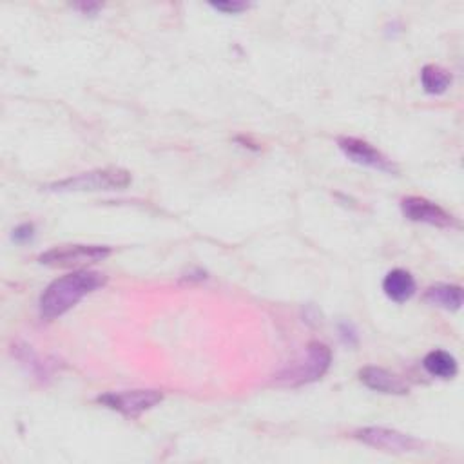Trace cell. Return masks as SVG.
Wrapping results in <instances>:
<instances>
[{
  "label": "cell",
  "mask_w": 464,
  "mask_h": 464,
  "mask_svg": "<svg viewBox=\"0 0 464 464\" xmlns=\"http://www.w3.org/2000/svg\"><path fill=\"white\" fill-rule=\"evenodd\" d=\"M107 276L96 270H74L54 279L40 295V315L56 319L78 304L85 295L103 286Z\"/></svg>",
  "instance_id": "6da1fadb"
},
{
  "label": "cell",
  "mask_w": 464,
  "mask_h": 464,
  "mask_svg": "<svg viewBox=\"0 0 464 464\" xmlns=\"http://www.w3.org/2000/svg\"><path fill=\"white\" fill-rule=\"evenodd\" d=\"M332 362V352L323 343H310L303 355L276 375L277 386H303L321 379Z\"/></svg>",
  "instance_id": "7a4b0ae2"
},
{
  "label": "cell",
  "mask_w": 464,
  "mask_h": 464,
  "mask_svg": "<svg viewBox=\"0 0 464 464\" xmlns=\"http://www.w3.org/2000/svg\"><path fill=\"white\" fill-rule=\"evenodd\" d=\"M130 185V174L125 169L107 167L80 172L49 185L53 192H98V190H121Z\"/></svg>",
  "instance_id": "3957f363"
},
{
  "label": "cell",
  "mask_w": 464,
  "mask_h": 464,
  "mask_svg": "<svg viewBox=\"0 0 464 464\" xmlns=\"http://www.w3.org/2000/svg\"><path fill=\"white\" fill-rule=\"evenodd\" d=\"M111 256L105 245H60L40 254L38 261L51 268H76L98 263Z\"/></svg>",
  "instance_id": "277c9868"
},
{
  "label": "cell",
  "mask_w": 464,
  "mask_h": 464,
  "mask_svg": "<svg viewBox=\"0 0 464 464\" xmlns=\"http://www.w3.org/2000/svg\"><path fill=\"white\" fill-rule=\"evenodd\" d=\"M163 399L158 390H125V392H109L98 397V402L107 408L120 411L125 417H140L141 413L152 410Z\"/></svg>",
  "instance_id": "5b68a950"
},
{
  "label": "cell",
  "mask_w": 464,
  "mask_h": 464,
  "mask_svg": "<svg viewBox=\"0 0 464 464\" xmlns=\"http://www.w3.org/2000/svg\"><path fill=\"white\" fill-rule=\"evenodd\" d=\"M355 439L377 450L393 451V453H413V451H420L422 448V442L417 440L415 437L397 430L382 428V426L361 428L355 431Z\"/></svg>",
  "instance_id": "8992f818"
},
{
  "label": "cell",
  "mask_w": 464,
  "mask_h": 464,
  "mask_svg": "<svg viewBox=\"0 0 464 464\" xmlns=\"http://www.w3.org/2000/svg\"><path fill=\"white\" fill-rule=\"evenodd\" d=\"M339 149L343 150V154L359 165L386 172V174H397L399 167L379 149H375L372 143L361 140V138H353V136H341L337 140Z\"/></svg>",
  "instance_id": "52a82bcc"
},
{
  "label": "cell",
  "mask_w": 464,
  "mask_h": 464,
  "mask_svg": "<svg viewBox=\"0 0 464 464\" xmlns=\"http://www.w3.org/2000/svg\"><path fill=\"white\" fill-rule=\"evenodd\" d=\"M401 210H402L404 218H408L410 221H415V223H426V225L440 227V228L455 225V219L448 210H444L440 205H437L426 198H420V196L402 198Z\"/></svg>",
  "instance_id": "ba28073f"
},
{
  "label": "cell",
  "mask_w": 464,
  "mask_h": 464,
  "mask_svg": "<svg viewBox=\"0 0 464 464\" xmlns=\"http://www.w3.org/2000/svg\"><path fill=\"white\" fill-rule=\"evenodd\" d=\"M359 379L366 388H370L373 392L393 393V395L408 393V384L401 377H397L395 373H392L381 366H364L359 372Z\"/></svg>",
  "instance_id": "9c48e42d"
},
{
  "label": "cell",
  "mask_w": 464,
  "mask_h": 464,
  "mask_svg": "<svg viewBox=\"0 0 464 464\" xmlns=\"http://www.w3.org/2000/svg\"><path fill=\"white\" fill-rule=\"evenodd\" d=\"M382 290L388 299L395 303H406L417 290L415 279L408 270L393 268L382 279Z\"/></svg>",
  "instance_id": "30bf717a"
},
{
  "label": "cell",
  "mask_w": 464,
  "mask_h": 464,
  "mask_svg": "<svg viewBox=\"0 0 464 464\" xmlns=\"http://www.w3.org/2000/svg\"><path fill=\"white\" fill-rule=\"evenodd\" d=\"M424 301L444 308V310H459L462 306V288L459 285H433L424 292Z\"/></svg>",
  "instance_id": "8fae6325"
},
{
  "label": "cell",
  "mask_w": 464,
  "mask_h": 464,
  "mask_svg": "<svg viewBox=\"0 0 464 464\" xmlns=\"http://www.w3.org/2000/svg\"><path fill=\"white\" fill-rule=\"evenodd\" d=\"M424 370L439 379H453L457 375V359L444 350H433L430 353H426L424 361H422Z\"/></svg>",
  "instance_id": "7c38bea8"
},
{
  "label": "cell",
  "mask_w": 464,
  "mask_h": 464,
  "mask_svg": "<svg viewBox=\"0 0 464 464\" xmlns=\"http://www.w3.org/2000/svg\"><path fill=\"white\" fill-rule=\"evenodd\" d=\"M420 83L428 94H442L451 85V74L440 65H424L420 71Z\"/></svg>",
  "instance_id": "4fadbf2b"
},
{
  "label": "cell",
  "mask_w": 464,
  "mask_h": 464,
  "mask_svg": "<svg viewBox=\"0 0 464 464\" xmlns=\"http://www.w3.org/2000/svg\"><path fill=\"white\" fill-rule=\"evenodd\" d=\"M210 7H214L218 11H223L227 14H236V13H241V11L248 9V4H245V2H212Z\"/></svg>",
  "instance_id": "5bb4252c"
},
{
  "label": "cell",
  "mask_w": 464,
  "mask_h": 464,
  "mask_svg": "<svg viewBox=\"0 0 464 464\" xmlns=\"http://www.w3.org/2000/svg\"><path fill=\"white\" fill-rule=\"evenodd\" d=\"M31 234H33V225H22V227H18V228L14 230L13 239H16V241H25V239L31 237Z\"/></svg>",
  "instance_id": "9a60e30c"
}]
</instances>
